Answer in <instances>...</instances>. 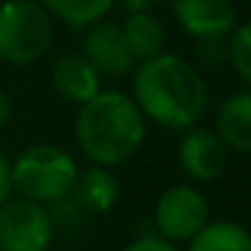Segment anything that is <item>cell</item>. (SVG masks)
<instances>
[{
	"label": "cell",
	"instance_id": "7",
	"mask_svg": "<svg viewBox=\"0 0 251 251\" xmlns=\"http://www.w3.org/2000/svg\"><path fill=\"white\" fill-rule=\"evenodd\" d=\"M227 159L229 149L216 130H208L200 125L184 130L178 143V165L192 181L211 184V181L222 178L227 170Z\"/></svg>",
	"mask_w": 251,
	"mask_h": 251
},
{
	"label": "cell",
	"instance_id": "2",
	"mask_svg": "<svg viewBox=\"0 0 251 251\" xmlns=\"http://www.w3.org/2000/svg\"><path fill=\"white\" fill-rule=\"evenodd\" d=\"M73 135L89 165L116 168L141 149L146 119L130 95L119 89H100L95 98L78 105Z\"/></svg>",
	"mask_w": 251,
	"mask_h": 251
},
{
	"label": "cell",
	"instance_id": "19",
	"mask_svg": "<svg viewBox=\"0 0 251 251\" xmlns=\"http://www.w3.org/2000/svg\"><path fill=\"white\" fill-rule=\"evenodd\" d=\"M14 197V186H11V159L6 157V151H0V205Z\"/></svg>",
	"mask_w": 251,
	"mask_h": 251
},
{
	"label": "cell",
	"instance_id": "13",
	"mask_svg": "<svg viewBox=\"0 0 251 251\" xmlns=\"http://www.w3.org/2000/svg\"><path fill=\"white\" fill-rule=\"evenodd\" d=\"M122 35H125V44L135 62H143L149 57L168 51L165 49L168 46V30L151 11L127 14V19L122 22Z\"/></svg>",
	"mask_w": 251,
	"mask_h": 251
},
{
	"label": "cell",
	"instance_id": "11",
	"mask_svg": "<svg viewBox=\"0 0 251 251\" xmlns=\"http://www.w3.org/2000/svg\"><path fill=\"white\" fill-rule=\"evenodd\" d=\"M51 87L65 103L81 105L103 89V76L84 51H65L51 65Z\"/></svg>",
	"mask_w": 251,
	"mask_h": 251
},
{
	"label": "cell",
	"instance_id": "21",
	"mask_svg": "<svg viewBox=\"0 0 251 251\" xmlns=\"http://www.w3.org/2000/svg\"><path fill=\"white\" fill-rule=\"evenodd\" d=\"M122 8H125L127 14L132 11H151L154 6H157V0H119Z\"/></svg>",
	"mask_w": 251,
	"mask_h": 251
},
{
	"label": "cell",
	"instance_id": "15",
	"mask_svg": "<svg viewBox=\"0 0 251 251\" xmlns=\"http://www.w3.org/2000/svg\"><path fill=\"white\" fill-rule=\"evenodd\" d=\"M38 3L51 14V19L73 30H84L108 17L116 0H38Z\"/></svg>",
	"mask_w": 251,
	"mask_h": 251
},
{
	"label": "cell",
	"instance_id": "17",
	"mask_svg": "<svg viewBox=\"0 0 251 251\" xmlns=\"http://www.w3.org/2000/svg\"><path fill=\"white\" fill-rule=\"evenodd\" d=\"M195 57L202 68H216L227 62V35H213V38H197Z\"/></svg>",
	"mask_w": 251,
	"mask_h": 251
},
{
	"label": "cell",
	"instance_id": "16",
	"mask_svg": "<svg viewBox=\"0 0 251 251\" xmlns=\"http://www.w3.org/2000/svg\"><path fill=\"white\" fill-rule=\"evenodd\" d=\"M227 62L238 78L251 89V19L243 25H235L227 35Z\"/></svg>",
	"mask_w": 251,
	"mask_h": 251
},
{
	"label": "cell",
	"instance_id": "4",
	"mask_svg": "<svg viewBox=\"0 0 251 251\" xmlns=\"http://www.w3.org/2000/svg\"><path fill=\"white\" fill-rule=\"evenodd\" d=\"M54 41V19L38 0L0 3V62L11 68L35 65Z\"/></svg>",
	"mask_w": 251,
	"mask_h": 251
},
{
	"label": "cell",
	"instance_id": "6",
	"mask_svg": "<svg viewBox=\"0 0 251 251\" xmlns=\"http://www.w3.org/2000/svg\"><path fill=\"white\" fill-rule=\"evenodd\" d=\"M54 216L46 205L8 197L0 205V251H49Z\"/></svg>",
	"mask_w": 251,
	"mask_h": 251
},
{
	"label": "cell",
	"instance_id": "9",
	"mask_svg": "<svg viewBox=\"0 0 251 251\" xmlns=\"http://www.w3.org/2000/svg\"><path fill=\"white\" fill-rule=\"evenodd\" d=\"M62 202L71 205L78 216H103L119 202V178L111 168L89 165L76 173V181Z\"/></svg>",
	"mask_w": 251,
	"mask_h": 251
},
{
	"label": "cell",
	"instance_id": "18",
	"mask_svg": "<svg viewBox=\"0 0 251 251\" xmlns=\"http://www.w3.org/2000/svg\"><path fill=\"white\" fill-rule=\"evenodd\" d=\"M122 251H181V246L159 238V235H141L132 243H127Z\"/></svg>",
	"mask_w": 251,
	"mask_h": 251
},
{
	"label": "cell",
	"instance_id": "5",
	"mask_svg": "<svg viewBox=\"0 0 251 251\" xmlns=\"http://www.w3.org/2000/svg\"><path fill=\"white\" fill-rule=\"evenodd\" d=\"M208 222H211V205L197 186L173 184L157 197L154 227L159 238L170 243H189V238H195Z\"/></svg>",
	"mask_w": 251,
	"mask_h": 251
},
{
	"label": "cell",
	"instance_id": "8",
	"mask_svg": "<svg viewBox=\"0 0 251 251\" xmlns=\"http://www.w3.org/2000/svg\"><path fill=\"white\" fill-rule=\"evenodd\" d=\"M87 35H84V57L100 71V76L119 78L132 71L135 60H132L130 49L122 35V25L111 22V19H100V22L89 25Z\"/></svg>",
	"mask_w": 251,
	"mask_h": 251
},
{
	"label": "cell",
	"instance_id": "3",
	"mask_svg": "<svg viewBox=\"0 0 251 251\" xmlns=\"http://www.w3.org/2000/svg\"><path fill=\"white\" fill-rule=\"evenodd\" d=\"M76 173V159L57 143H33L22 149L17 159H11L14 195L41 202L46 208H54L60 200H65Z\"/></svg>",
	"mask_w": 251,
	"mask_h": 251
},
{
	"label": "cell",
	"instance_id": "20",
	"mask_svg": "<svg viewBox=\"0 0 251 251\" xmlns=\"http://www.w3.org/2000/svg\"><path fill=\"white\" fill-rule=\"evenodd\" d=\"M11 114H14V103H11V95L0 87V130L11 122Z\"/></svg>",
	"mask_w": 251,
	"mask_h": 251
},
{
	"label": "cell",
	"instance_id": "12",
	"mask_svg": "<svg viewBox=\"0 0 251 251\" xmlns=\"http://www.w3.org/2000/svg\"><path fill=\"white\" fill-rule=\"evenodd\" d=\"M216 132L229 151L251 154V89L229 95L216 114Z\"/></svg>",
	"mask_w": 251,
	"mask_h": 251
},
{
	"label": "cell",
	"instance_id": "14",
	"mask_svg": "<svg viewBox=\"0 0 251 251\" xmlns=\"http://www.w3.org/2000/svg\"><path fill=\"white\" fill-rule=\"evenodd\" d=\"M186 251H251V229L232 219H216L189 238Z\"/></svg>",
	"mask_w": 251,
	"mask_h": 251
},
{
	"label": "cell",
	"instance_id": "10",
	"mask_svg": "<svg viewBox=\"0 0 251 251\" xmlns=\"http://www.w3.org/2000/svg\"><path fill=\"white\" fill-rule=\"evenodd\" d=\"M173 17L192 38L229 35L238 25L232 0H173Z\"/></svg>",
	"mask_w": 251,
	"mask_h": 251
},
{
	"label": "cell",
	"instance_id": "1",
	"mask_svg": "<svg viewBox=\"0 0 251 251\" xmlns=\"http://www.w3.org/2000/svg\"><path fill=\"white\" fill-rule=\"evenodd\" d=\"M130 98L143 119L173 132L195 127L208 108V87L200 68L173 51L138 62Z\"/></svg>",
	"mask_w": 251,
	"mask_h": 251
}]
</instances>
